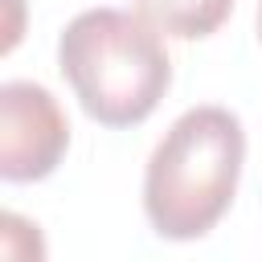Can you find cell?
Returning a JSON list of instances; mask_svg holds the SVG:
<instances>
[{
	"label": "cell",
	"instance_id": "6da1fadb",
	"mask_svg": "<svg viewBox=\"0 0 262 262\" xmlns=\"http://www.w3.org/2000/svg\"><path fill=\"white\" fill-rule=\"evenodd\" d=\"M246 164L242 119L225 106L184 111L151 147L143 172V213L160 237H205L229 209Z\"/></svg>",
	"mask_w": 262,
	"mask_h": 262
},
{
	"label": "cell",
	"instance_id": "7a4b0ae2",
	"mask_svg": "<svg viewBox=\"0 0 262 262\" xmlns=\"http://www.w3.org/2000/svg\"><path fill=\"white\" fill-rule=\"evenodd\" d=\"M57 66L82 111L102 127L143 123L172 86V57L160 29L123 8L78 12L61 29Z\"/></svg>",
	"mask_w": 262,
	"mask_h": 262
},
{
	"label": "cell",
	"instance_id": "3957f363",
	"mask_svg": "<svg viewBox=\"0 0 262 262\" xmlns=\"http://www.w3.org/2000/svg\"><path fill=\"white\" fill-rule=\"evenodd\" d=\"M70 147V123L57 98L37 82L0 86V176L12 184L45 180Z\"/></svg>",
	"mask_w": 262,
	"mask_h": 262
},
{
	"label": "cell",
	"instance_id": "277c9868",
	"mask_svg": "<svg viewBox=\"0 0 262 262\" xmlns=\"http://www.w3.org/2000/svg\"><path fill=\"white\" fill-rule=\"evenodd\" d=\"M131 8L164 37L196 41L225 25V16L233 12V0H131Z\"/></svg>",
	"mask_w": 262,
	"mask_h": 262
},
{
	"label": "cell",
	"instance_id": "5b68a950",
	"mask_svg": "<svg viewBox=\"0 0 262 262\" xmlns=\"http://www.w3.org/2000/svg\"><path fill=\"white\" fill-rule=\"evenodd\" d=\"M258 41H262V0H258Z\"/></svg>",
	"mask_w": 262,
	"mask_h": 262
}]
</instances>
